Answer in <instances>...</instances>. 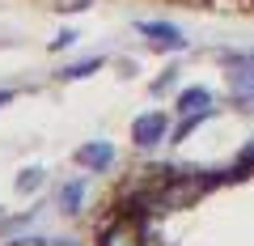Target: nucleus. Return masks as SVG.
Masks as SVG:
<instances>
[{
    "label": "nucleus",
    "mask_w": 254,
    "mask_h": 246,
    "mask_svg": "<svg viewBox=\"0 0 254 246\" xmlns=\"http://www.w3.org/2000/svg\"><path fill=\"white\" fill-rule=\"evenodd\" d=\"M131 140H136V149H157L165 140V115H140L136 123H131Z\"/></svg>",
    "instance_id": "1"
},
{
    "label": "nucleus",
    "mask_w": 254,
    "mask_h": 246,
    "mask_svg": "<svg viewBox=\"0 0 254 246\" xmlns=\"http://www.w3.org/2000/svg\"><path fill=\"white\" fill-rule=\"evenodd\" d=\"M98 246H144V234H140L136 221H115V225L102 229Z\"/></svg>",
    "instance_id": "2"
},
{
    "label": "nucleus",
    "mask_w": 254,
    "mask_h": 246,
    "mask_svg": "<svg viewBox=\"0 0 254 246\" xmlns=\"http://www.w3.org/2000/svg\"><path fill=\"white\" fill-rule=\"evenodd\" d=\"M110 157H115V149L106 145V140H93V145H81V153H76V162L85 165V170H106Z\"/></svg>",
    "instance_id": "3"
},
{
    "label": "nucleus",
    "mask_w": 254,
    "mask_h": 246,
    "mask_svg": "<svg viewBox=\"0 0 254 246\" xmlns=\"http://www.w3.org/2000/svg\"><path fill=\"white\" fill-rule=\"evenodd\" d=\"M140 34L153 38V43H161V47H182V43H187V38H182V30L165 26V21H140Z\"/></svg>",
    "instance_id": "4"
},
{
    "label": "nucleus",
    "mask_w": 254,
    "mask_h": 246,
    "mask_svg": "<svg viewBox=\"0 0 254 246\" xmlns=\"http://www.w3.org/2000/svg\"><path fill=\"white\" fill-rule=\"evenodd\" d=\"M208 89H187V93H182V98H178V110H182V115H199V110H208Z\"/></svg>",
    "instance_id": "5"
},
{
    "label": "nucleus",
    "mask_w": 254,
    "mask_h": 246,
    "mask_svg": "<svg viewBox=\"0 0 254 246\" xmlns=\"http://www.w3.org/2000/svg\"><path fill=\"white\" fill-rule=\"evenodd\" d=\"M233 85H237V93H254V60H250V68L233 64Z\"/></svg>",
    "instance_id": "6"
},
{
    "label": "nucleus",
    "mask_w": 254,
    "mask_h": 246,
    "mask_svg": "<svg viewBox=\"0 0 254 246\" xmlns=\"http://www.w3.org/2000/svg\"><path fill=\"white\" fill-rule=\"evenodd\" d=\"M60 208H64V212H76V208H81V182H68V187H64Z\"/></svg>",
    "instance_id": "7"
},
{
    "label": "nucleus",
    "mask_w": 254,
    "mask_h": 246,
    "mask_svg": "<svg viewBox=\"0 0 254 246\" xmlns=\"http://www.w3.org/2000/svg\"><path fill=\"white\" fill-rule=\"evenodd\" d=\"M98 64H102V60H85V64H72V68H64V77H68V81H76V77H89V73H98Z\"/></svg>",
    "instance_id": "8"
},
{
    "label": "nucleus",
    "mask_w": 254,
    "mask_h": 246,
    "mask_svg": "<svg viewBox=\"0 0 254 246\" xmlns=\"http://www.w3.org/2000/svg\"><path fill=\"white\" fill-rule=\"evenodd\" d=\"M38 178H43V174H38V170H26V174H21V187H34Z\"/></svg>",
    "instance_id": "9"
},
{
    "label": "nucleus",
    "mask_w": 254,
    "mask_h": 246,
    "mask_svg": "<svg viewBox=\"0 0 254 246\" xmlns=\"http://www.w3.org/2000/svg\"><path fill=\"white\" fill-rule=\"evenodd\" d=\"M13 246H47V242H38V238H21V242H13Z\"/></svg>",
    "instance_id": "10"
},
{
    "label": "nucleus",
    "mask_w": 254,
    "mask_h": 246,
    "mask_svg": "<svg viewBox=\"0 0 254 246\" xmlns=\"http://www.w3.org/2000/svg\"><path fill=\"white\" fill-rule=\"evenodd\" d=\"M47 246H76V242H64V238H51V242H47Z\"/></svg>",
    "instance_id": "11"
},
{
    "label": "nucleus",
    "mask_w": 254,
    "mask_h": 246,
    "mask_svg": "<svg viewBox=\"0 0 254 246\" xmlns=\"http://www.w3.org/2000/svg\"><path fill=\"white\" fill-rule=\"evenodd\" d=\"M0 102H9V89H4V93H0Z\"/></svg>",
    "instance_id": "12"
}]
</instances>
